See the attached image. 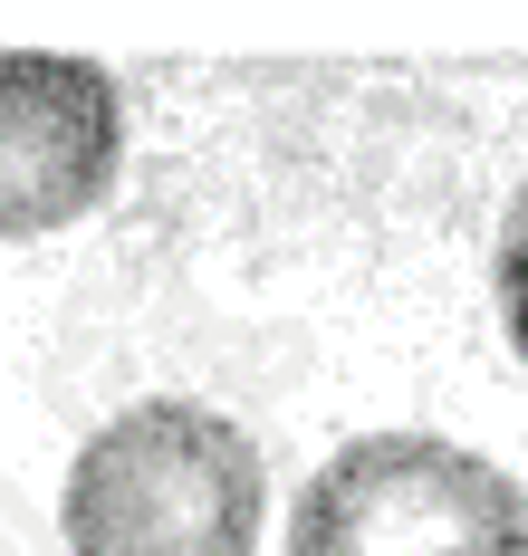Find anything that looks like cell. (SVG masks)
Instances as JSON below:
<instances>
[{
  "mask_svg": "<svg viewBox=\"0 0 528 556\" xmlns=\"http://www.w3.org/2000/svg\"><path fill=\"white\" fill-rule=\"evenodd\" d=\"M500 307H510V336H519V355H528V202H519V222H510V250H500Z\"/></svg>",
  "mask_w": 528,
  "mask_h": 556,
  "instance_id": "277c9868",
  "label": "cell"
},
{
  "mask_svg": "<svg viewBox=\"0 0 528 556\" xmlns=\"http://www.w3.org/2000/svg\"><path fill=\"white\" fill-rule=\"evenodd\" d=\"M125 164V97L87 58H0V240L67 230Z\"/></svg>",
  "mask_w": 528,
  "mask_h": 556,
  "instance_id": "3957f363",
  "label": "cell"
},
{
  "mask_svg": "<svg viewBox=\"0 0 528 556\" xmlns=\"http://www.w3.org/2000/svg\"><path fill=\"white\" fill-rule=\"evenodd\" d=\"M289 556H528V500L442 432H365L298 490Z\"/></svg>",
  "mask_w": 528,
  "mask_h": 556,
  "instance_id": "7a4b0ae2",
  "label": "cell"
},
{
  "mask_svg": "<svg viewBox=\"0 0 528 556\" xmlns=\"http://www.w3.org/2000/svg\"><path fill=\"white\" fill-rule=\"evenodd\" d=\"M260 442L202 403H135L67 470V556H260Z\"/></svg>",
  "mask_w": 528,
  "mask_h": 556,
  "instance_id": "6da1fadb",
  "label": "cell"
}]
</instances>
